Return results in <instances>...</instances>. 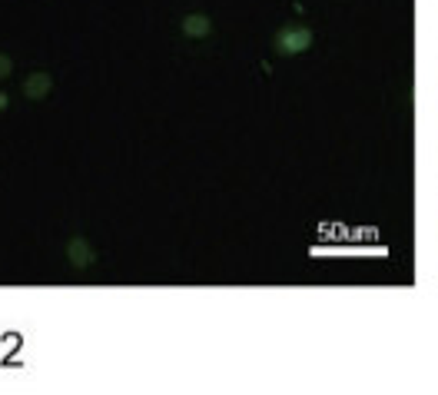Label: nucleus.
<instances>
[{"label": "nucleus", "instance_id": "nucleus-1", "mask_svg": "<svg viewBox=\"0 0 438 395\" xmlns=\"http://www.w3.org/2000/svg\"><path fill=\"white\" fill-rule=\"evenodd\" d=\"M272 47L283 57H296V53H303V50L312 47V31L309 27H283V31H276V37H272Z\"/></svg>", "mask_w": 438, "mask_h": 395}, {"label": "nucleus", "instance_id": "nucleus-2", "mask_svg": "<svg viewBox=\"0 0 438 395\" xmlns=\"http://www.w3.org/2000/svg\"><path fill=\"white\" fill-rule=\"evenodd\" d=\"M67 259H70L74 269H90L93 262H96V253H93V246L87 243L83 236H74V239L67 243Z\"/></svg>", "mask_w": 438, "mask_h": 395}, {"label": "nucleus", "instance_id": "nucleus-3", "mask_svg": "<svg viewBox=\"0 0 438 395\" xmlns=\"http://www.w3.org/2000/svg\"><path fill=\"white\" fill-rule=\"evenodd\" d=\"M50 90H53V76L50 74H31L24 80V96L27 100H44Z\"/></svg>", "mask_w": 438, "mask_h": 395}, {"label": "nucleus", "instance_id": "nucleus-4", "mask_svg": "<svg viewBox=\"0 0 438 395\" xmlns=\"http://www.w3.org/2000/svg\"><path fill=\"white\" fill-rule=\"evenodd\" d=\"M210 31H212V20L206 14L183 17V33H186V37H206Z\"/></svg>", "mask_w": 438, "mask_h": 395}, {"label": "nucleus", "instance_id": "nucleus-5", "mask_svg": "<svg viewBox=\"0 0 438 395\" xmlns=\"http://www.w3.org/2000/svg\"><path fill=\"white\" fill-rule=\"evenodd\" d=\"M10 74H14V60L7 53H0V80H7Z\"/></svg>", "mask_w": 438, "mask_h": 395}, {"label": "nucleus", "instance_id": "nucleus-6", "mask_svg": "<svg viewBox=\"0 0 438 395\" xmlns=\"http://www.w3.org/2000/svg\"><path fill=\"white\" fill-rule=\"evenodd\" d=\"M7 107H10V96H7V93L0 90V110H7Z\"/></svg>", "mask_w": 438, "mask_h": 395}]
</instances>
